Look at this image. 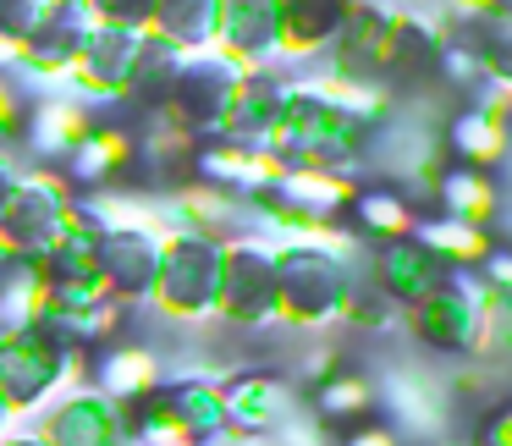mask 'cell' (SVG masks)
<instances>
[{"label": "cell", "mask_w": 512, "mask_h": 446, "mask_svg": "<svg viewBox=\"0 0 512 446\" xmlns=\"http://www.w3.org/2000/svg\"><path fill=\"white\" fill-rule=\"evenodd\" d=\"M12 419H17V413H12V402H6V397H0V435H6V430H12Z\"/></svg>", "instance_id": "cell-38"}, {"label": "cell", "mask_w": 512, "mask_h": 446, "mask_svg": "<svg viewBox=\"0 0 512 446\" xmlns=\"http://www.w3.org/2000/svg\"><path fill=\"white\" fill-rule=\"evenodd\" d=\"M160 380H166L160 353L144 347V342H133V336H122V342L89 353V386L105 391L111 402H122V408H138L144 397H155Z\"/></svg>", "instance_id": "cell-16"}, {"label": "cell", "mask_w": 512, "mask_h": 446, "mask_svg": "<svg viewBox=\"0 0 512 446\" xmlns=\"http://www.w3.org/2000/svg\"><path fill=\"white\" fill-rule=\"evenodd\" d=\"M446 149L441 155H452V166H474V171H496L501 160L512 155V122L496 111H485V105H457L452 116H446L441 127Z\"/></svg>", "instance_id": "cell-18"}, {"label": "cell", "mask_w": 512, "mask_h": 446, "mask_svg": "<svg viewBox=\"0 0 512 446\" xmlns=\"http://www.w3.org/2000/svg\"><path fill=\"white\" fill-rule=\"evenodd\" d=\"M479 325H485V281L474 270H452L441 287H430L408 309V331L430 353H474Z\"/></svg>", "instance_id": "cell-6"}, {"label": "cell", "mask_w": 512, "mask_h": 446, "mask_svg": "<svg viewBox=\"0 0 512 446\" xmlns=\"http://www.w3.org/2000/svg\"><path fill=\"white\" fill-rule=\"evenodd\" d=\"M413 237H424V243H430L452 270H479V259H485L490 248H496L490 226H468V221H457V215H441V210L419 215Z\"/></svg>", "instance_id": "cell-26"}, {"label": "cell", "mask_w": 512, "mask_h": 446, "mask_svg": "<svg viewBox=\"0 0 512 446\" xmlns=\"http://www.w3.org/2000/svg\"><path fill=\"white\" fill-rule=\"evenodd\" d=\"M45 441L50 446H133V424H127L122 402H111L105 391H94L78 380V386L50 408Z\"/></svg>", "instance_id": "cell-11"}, {"label": "cell", "mask_w": 512, "mask_h": 446, "mask_svg": "<svg viewBox=\"0 0 512 446\" xmlns=\"http://www.w3.org/2000/svg\"><path fill=\"white\" fill-rule=\"evenodd\" d=\"M452 276L441 254H435L424 237H391V243H375L369 254V287L391 303V309H413L430 287Z\"/></svg>", "instance_id": "cell-10"}, {"label": "cell", "mask_w": 512, "mask_h": 446, "mask_svg": "<svg viewBox=\"0 0 512 446\" xmlns=\"http://www.w3.org/2000/svg\"><path fill=\"white\" fill-rule=\"evenodd\" d=\"M336 226H325L320 237L309 243H281L276 248V298H281V320L287 325H331L347 314L358 281H353V265H347L342 243H336Z\"/></svg>", "instance_id": "cell-1"}, {"label": "cell", "mask_w": 512, "mask_h": 446, "mask_svg": "<svg viewBox=\"0 0 512 446\" xmlns=\"http://www.w3.org/2000/svg\"><path fill=\"white\" fill-rule=\"evenodd\" d=\"M441 23L419 12H397L391 17V39H386V89L397 94H424L441 83Z\"/></svg>", "instance_id": "cell-12"}, {"label": "cell", "mask_w": 512, "mask_h": 446, "mask_svg": "<svg viewBox=\"0 0 512 446\" xmlns=\"http://www.w3.org/2000/svg\"><path fill=\"white\" fill-rule=\"evenodd\" d=\"M221 325L237 331H276L281 298H276V248L265 237H232L226 243V281H221Z\"/></svg>", "instance_id": "cell-7"}, {"label": "cell", "mask_w": 512, "mask_h": 446, "mask_svg": "<svg viewBox=\"0 0 512 446\" xmlns=\"http://www.w3.org/2000/svg\"><path fill=\"white\" fill-rule=\"evenodd\" d=\"M182 50L166 45V39L144 34V45H138V61H133V78H127V94L122 105H133V116H144V122H155L160 111H166L171 89H177V72H182Z\"/></svg>", "instance_id": "cell-23"}, {"label": "cell", "mask_w": 512, "mask_h": 446, "mask_svg": "<svg viewBox=\"0 0 512 446\" xmlns=\"http://www.w3.org/2000/svg\"><path fill=\"white\" fill-rule=\"evenodd\" d=\"M215 50L243 67H276L281 56V0H215Z\"/></svg>", "instance_id": "cell-13"}, {"label": "cell", "mask_w": 512, "mask_h": 446, "mask_svg": "<svg viewBox=\"0 0 512 446\" xmlns=\"http://www.w3.org/2000/svg\"><path fill=\"white\" fill-rule=\"evenodd\" d=\"M468 446H512V402H496V408L479 413L474 441H468Z\"/></svg>", "instance_id": "cell-34"}, {"label": "cell", "mask_w": 512, "mask_h": 446, "mask_svg": "<svg viewBox=\"0 0 512 446\" xmlns=\"http://www.w3.org/2000/svg\"><path fill=\"white\" fill-rule=\"evenodd\" d=\"M435 210L457 215V221H468V226H490V215L501 210V188H496L490 171L441 166V177H435Z\"/></svg>", "instance_id": "cell-25"}, {"label": "cell", "mask_w": 512, "mask_h": 446, "mask_svg": "<svg viewBox=\"0 0 512 446\" xmlns=\"http://www.w3.org/2000/svg\"><path fill=\"white\" fill-rule=\"evenodd\" d=\"M83 353L45 331V325H12L0 331V397L12 413H34L56 397L61 386H78Z\"/></svg>", "instance_id": "cell-3"}, {"label": "cell", "mask_w": 512, "mask_h": 446, "mask_svg": "<svg viewBox=\"0 0 512 446\" xmlns=\"http://www.w3.org/2000/svg\"><path fill=\"white\" fill-rule=\"evenodd\" d=\"M0 446H50V441H45V430H6Z\"/></svg>", "instance_id": "cell-36"}, {"label": "cell", "mask_w": 512, "mask_h": 446, "mask_svg": "<svg viewBox=\"0 0 512 446\" xmlns=\"http://www.w3.org/2000/svg\"><path fill=\"white\" fill-rule=\"evenodd\" d=\"M248 67L237 56H226V50H199V56L182 61L177 72V89H171L166 111H160V122H171L177 133H188L193 144H204V138H221L226 122H232V105H237V89H243Z\"/></svg>", "instance_id": "cell-4"}, {"label": "cell", "mask_w": 512, "mask_h": 446, "mask_svg": "<svg viewBox=\"0 0 512 446\" xmlns=\"http://www.w3.org/2000/svg\"><path fill=\"white\" fill-rule=\"evenodd\" d=\"M89 28H94V17L83 12V6H56V12L39 23V34L23 45V72H34V78H45V83L50 78H72Z\"/></svg>", "instance_id": "cell-20"}, {"label": "cell", "mask_w": 512, "mask_h": 446, "mask_svg": "<svg viewBox=\"0 0 512 446\" xmlns=\"http://www.w3.org/2000/svg\"><path fill=\"white\" fill-rule=\"evenodd\" d=\"M479 281H485L496 298L512 303V243H496L485 259H479Z\"/></svg>", "instance_id": "cell-33"}, {"label": "cell", "mask_w": 512, "mask_h": 446, "mask_svg": "<svg viewBox=\"0 0 512 446\" xmlns=\"http://www.w3.org/2000/svg\"><path fill=\"white\" fill-rule=\"evenodd\" d=\"M155 402L177 419V430L193 446H210L226 435V408H221V386L204 375H166L155 386Z\"/></svg>", "instance_id": "cell-19"}, {"label": "cell", "mask_w": 512, "mask_h": 446, "mask_svg": "<svg viewBox=\"0 0 512 446\" xmlns=\"http://www.w3.org/2000/svg\"><path fill=\"white\" fill-rule=\"evenodd\" d=\"M50 12H56V0H0V45L23 56V45L39 34Z\"/></svg>", "instance_id": "cell-29"}, {"label": "cell", "mask_w": 512, "mask_h": 446, "mask_svg": "<svg viewBox=\"0 0 512 446\" xmlns=\"http://www.w3.org/2000/svg\"><path fill=\"white\" fill-rule=\"evenodd\" d=\"M17 182H23V171L12 166V155H0V221H6V210H12V193Z\"/></svg>", "instance_id": "cell-35"}, {"label": "cell", "mask_w": 512, "mask_h": 446, "mask_svg": "<svg viewBox=\"0 0 512 446\" xmlns=\"http://www.w3.org/2000/svg\"><path fill=\"white\" fill-rule=\"evenodd\" d=\"M221 281H226V237H166L160 248L155 298L160 314L177 325H215L221 314Z\"/></svg>", "instance_id": "cell-2"}, {"label": "cell", "mask_w": 512, "mask_h": 446, "mask_svg": "<svg viewBox=\"0 0 512 446\" xmlns=\"http://www.w3.org/2000/svg\"><path fill=\"white\" fill-rule=\"evenodd\" d=\"M391 6H380V0H353V12H347L342 34L331 39V50H325V61H331V72L325 78L336 83H353V89H386V39H391Z\"/></svg>", "instance_id": "cell-8"}, {"label": "cell", "mask_w": 512, "mask_h": 446, "mask_svg": "<svg viewBox=\"0 0 512 446\" xmlns=\"http://www.w3.org/2000/svg\"><path fill=\"white\" fill-rule=\"evenodd\" d=\"M457 6H463V12H479V6H485V0H457Z\"/></svg>", "instance_id": "cell-39"}, {"label": "cell", "mask_w": 512, "mask_h": 446, "mask_svg": "<svg viewBox=\"0 0 512 446\" xmlns=\"http://www.w3.org/2000/svg\"><path fill=\"white\" fill-rule=\"evenodd\" d=\"M28 111H34V100H28L23 89H17V78H12V72H0V155H12V149H23Z\"/></svg>", "instance_id": "cell-30"}, {"label": "cell", "mask_w": 512, "mask_h": 446, "mask_svg": "<svg viewBox=\"0 0 512 446\" xmlns=\"http://www.w3.org/2000/svg\"><path fill=\"white\" fill-rule=\"evenodd\" d=\"M353 0H281V56H325L331 39L342 34Z\"/></svg>", "instance_id": "cell-22"}, {"label": "cell", "mask_w": 512, "mask_h": 446, "mask_svg": "<svg viewBox=\"0 0 512 446\" xmlns=\"http://www.w3.org/2000/svg\"><path fill=\"white\" fill-rule=\"evenodd\" d=\"M479 12H490V17H507V23H512V0H485Z\"/></svg>", "instance_id": "cell-37"}, {"label": "cell", "mask_w": 512, "mask_h": 446, "mask_svg": "<svg viewBox=\"0 0 512 446\" xmlns=\"http://www.w3.org/2000/svg\"><path fill=\"white\" fill-rule=\"evenodd\" d=\"M221 408L226 430H270L292 413V386L281 380V369H232L221 380Z\"/></svg>", "instance_id": "cell-17"}, {"label": "cell", "mask_w": 512, "mask_h": 446, "mask_svg": "<svg viewBox=\"0 0 512 446\" xmlns=\"http://www.w3.org/2000/svg\"><path fill=\"white\" fill-rule=\"evenodd\" d=\"M375 402H380L375 380L358 375V369H347V364H336L325 380H314V413H320L325 424H342V430H347V424L369 419Z\"/></svg>", "instance_id": "cell-28"}, {"label": "cell", "mask_w": 512, "mask_h": 446, "mask_svg": "<svg viewBox=\"0 0 512 446\" xmlns=\"http://www.w3.org/2000/svg\"><path fill=\"white\" fill-rule=\"evenodd\" d=\"M342 221L353 226L364 243H391V237H413V226H419V210L408 204V193H402V188H386V182H364V188L353 193V204H347Z\"/></svg>", "instance_id": "cell-24"}, {"label": "cell", "mask_w": 512, "mask_h": 446, "mask_svg": "<svg viewBox=\"0 0 512 446\" xmlns=\"http://www.w3.org/2000/svg\"><path fill=\"white\" fill-rule=\"evenodd\" d=\"M72 182L61 177L56 166H34L23 171V182H17L12 193V210H6V221H0V248L12 259H45L50 248H61L72 237Z\"/></svg>", "instance_id": "cell-5"}, {"label": "cell", "mask_w": 512, "mask_h": 446, "mask_svg": "<svg viewBox=\"0 0 512 446\" xmlns=\"http://www.w3.org/2000/svg\"><path fill=\"white\" fill-rule=\"evenodd\" d=\"M342 446H408V441L397 435L391 419H375V413H369V419H358L342 430Z\"/></svg>", "instance_id": "cell-32"}, {"label": "cell", "mask_w": 512, "mask_h": 446, "mask_svg": "<svg viewBox=\"0 0 512 446\" xmlns=\"http://www.w3.org/2000/svg\"><path fill=\"white\" fill-rule=\"evenodd\" d=\"M83 12L105 28H138L144 34L149 17H155V0H83Z\"/></svg>", "instance_id": "cell-31"}, {"label": "cell", "mask_w": 512, "mask_h": 446, "mask_svg": "<svg viewBox=\"0 0 512 446\" xmlns=\"http://www.w3.org/2000/svg\"><path fill=\"white\" fill-rule=\"evenodd\" d=\"M56 6H83V0H56Z\"/></svg>", "instance_id": "cell-40"}, {"label": "cell", "mask_w": 512, "mask_h": 446, "mask_svg": "<svg viewBox=\"0 0 512 446\" xmlns=\"http://www.w3.org/2000/svg\"><path fill=\"white\" fill-rule=\"evenodd\" d=\"M287 100H292V78L281 67H248L243 89H237V105H232V122H226V144H243V149H265L270 133L281 127L287 116Z\"/></svg>", "instance_id": "cell-15"}, {"label": "cell", "mask_w": 512, "mask_h": 446, "mask_svg": "<svg viewBox=\"0 0 512 446\" xmlns=\"http://www.w3.org/2000/svg\"><path fill=\"white\" fill-rule=\"evenodd\" d=\"M94 127V105L83 100H39L28 111V133H23V149L45 166H61V160L78 149V138Z\"/></svg>", "instance_id": "cell-21"}, {"label": "cell", "mask_w": 512, "mask_h": 446, "mask_svg": "<svg viewBox=\"0 0 512 446\" xmlns=\"http://www.w3.org/2000/svg\"><path fill=\"white\" fill-rule=\"evenodd\" d=\"M149 34L177 45L182 56H199L215 45V0H155Z\"/></svg>", "instance_id": "cell-27"}, {"label": "cell", "mask_w": 512, "mask_h": 446, "mask_svg": "<svg viewBox=\"0 0 512 446\" xmlns=\"http://www.w3.org/2000/svg\"><path fill=\"white\" fill-rule=\"evenodd\" d=\"M144 34H149V28H144ZM144 34H138V28H105V23H94L89 39H83V50H78L72 83H83V89L94 94V105H122Z\"/></svg>", "instance_id": "cell-14"}, {"label": "cell", "mask_w": 512, "mask_h": 446, "mask_svg": "<svg viewBox=\"0 0 512 446\" xmlns=\"http://www.w3.org/2000/svg\"><path fill=\"white\" fill-rule=\"evenodd\" d=\"M160 248H166V237L149 232V226H111V232L94 243V265H100V276H105V287H111L116 303L138 309V303L155 298Z\"/></svg>", "instance_id": "cell-9"}]
</instances>
